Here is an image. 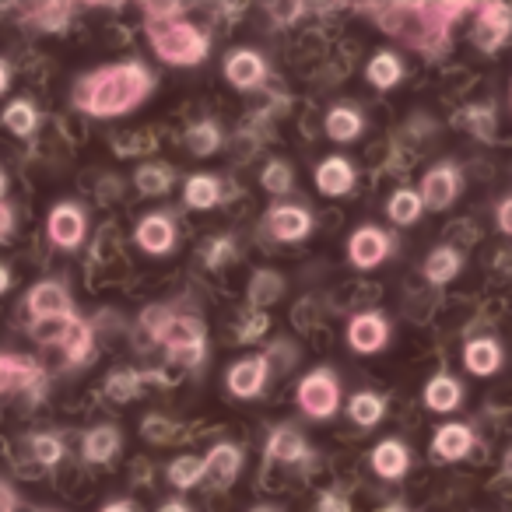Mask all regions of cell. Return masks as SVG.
<instances>
[{
  "instance_id": "7a4b0ae2",
  "label": "cell",
  "mask_w": 512,
  "mask_h": 512,
  "mask_svg": "<svg viewBox=\"0 0 512 512\" xmlns=\"http://www.w3.org/2000/svg\"><path fill=\"white\" fill-rule=\"evenodd\" d=\"M474 15L470 0H421V4H376L372 18L390 39H400L411 50L439 60L453 43V25Z\"/></svg>"
},
{
  "instance_id": "603a6c76",
  "label": "cell",
  "mask_w": 512,
  "mask_h": 512,
  "mask_svg": "<svg viewBox=\"0 0 512 512\" xmlns=\"http://www.w3.org/2000/svg\"><path fill=\"white\" fill-rule=\"evenodd\" d=\"M369 463L383 481H400V477H407V470H411V446H407L404 439H397V435L379 439L376 446H372Z\"/></svg>"
},
{
  "instance_id": "bcb514c9",
  "label": "cell",
  "mask_w": 512,
  "mask_h": 512,
  "mask_svg": "<svg viewBox=\"0 0 512 512\" xmlns=\"http://www.w3.org/2000/svg\"><path fill=\"white\" fill-rule=\"evenodd\" d=\"M144 22H169V18H186V4H144Z\"/></svg>"
},
{
  "instance_id": "ab89813d",
  "label": "cell",
  "mask_w": 512,
  "mask_h": 512,
  "mask_svg": "<svg viewBox=\"0 0 512 512\" xmlns=\"http://www.w3.org/2000/svg\"><path fill=\"white\" fill-rule=\"evenodd\" d=\"M165 481L172 484L176 491H190L197 488L200 481H204V463H200V456H176V460L165 467Z\"/></svg>"
},
{
  "instance_id": "60d3db41",
  "label": "cell",
  "mask_w": 512,
  "mask_h": 512,
  "mask_svg": "<svg viewBox=\"0 0 512 512\" xmlns=\"http://www.w3.org/2000/svg\"><path fill=\"white\" fill-rule=\"evenodd\" d=\"M179 435V425L172 418H165V414L151 411L141 418V439L151 442V446H169V442H176Z\"/></svg>"
},
{
  "instance_id": "91938a15",
  "label": "cell",
  "mask_w": 512,
  "mask_h": 512,
  "mask_svg": "<svg viewBox=\"0 0 512 512\" xmlns=\"http://www.w3.org/2000/svg\"><path fill=\"white\" fill-rule=\"evenodd\" d=\"M39 512H53V509H39Z\"/></svg>"
},
{
  "instance_id": "5bb4252c",
  "label": "cell",
  "mask_w": 512,
  "mask_h": 512,
  "mask_svg": "<svg viewBox=\"0 0 512 512\" xmlns=\"http://www.w3.org/2000/svg\"><path fill=\"white\" fill-rule=\"evenodd\" d=\"M221 74H225V81L235 92H256V88H264L271 67H267V57L260 50H253V46H235V50H228L225 60H221Z\"/></svg>"
},
{
  "instance_id": "30bf717a",
  "label": "cell",
  "mask_w": 512,
  "mask_h": 512,
  "mask_svg": "<svg viewBox=\"0 0 512 512\" xmlns=\"http://www.w3.org/2000/svg\"><path fill=\"white\" fill-rule=\"evenodd\" d=\"M460 193H463V172L456 162H435L418 183L421 207L435 214L449 211V207L460 200Z\"/></svg>"
},
{
  "instance_id": "ffe728a7",
  "label": "cell",
  "mask_w": 512,
  "mask_h": 512,
  "mask_svg": "<svg viewBox=\"0 0 512 512\" xmlns=\"http://www.w3.org/2000/svg\"><path fill=\"white\" fill-rule=\"evenodd\" d=\"M474 446H477L474 428L463 425V421H446V425H439L432 435V456L442 463L467 460V456L474 453Z\"/></svg>"
},
{
  "instance_id": "5b68a950",
  "label": "cell",
  "mask_w": 512,
  "mask_h": 512,
  "mask_svg": "<svg viewBox=\"0 0 512 512\" xmlns=\"http://www.w3.org/2000/svg\"><path fill=\"white\" fill-rule=\"evenodd\" d=\"M295 404L306 414L309 421H330L341 414L344 407V390H341V376H337L330 365L306 372L295 386Z\"/></svg>"
},
{
  "instance_id": "74e56055",
  "label": "cell",
  "mask_w": 512,
  "mask_h": 512,
  "mask_svg": "<svg viewBox=\"0 0 512 512\" xmlns=\"http://www.w3.org/2000/svg\"><path fill=\"white\" fill-rule=\"evenodd\" d=\"M25 446H29L32 460H36L39 467H46V470L60 467V463L67 460V446H64V439H60L57 432H32L29 439H25Z\"/></svg>"
},
{
  "instance_id": "d6a6232c",
  "label": "cell",
  "mask_w": 512,
  "mask_h": 512,
  "mask_svg": "<svg viewBox=\"0 0 512 512\" xmlns=\"http://www.w3.org/2000/svg\"><path fill=\"white\" fill-rule=\"evenodd\" d=\"M386 397L383 393H372V390H358L348 397V418L355 421L358 428H376L383 425L386 418Z\"/></svg>"
},
{
  "instance_id": "4fadbf2b",
  "label": "cell",
  "mask_w": 512,
  "mask_h": 512,
  "mask_svg": "<svg viewBox=\"0 0 512 512\" xmlns=\"http://www.w3.org/2000/svg\"><path fill=\"white\" fill-rule=\"evenodd\" d=\"M393 256V235L379 225H358L348 235V264L355 271H376Z\"/></svg>"
},
{
  "instance_id": "83f0119b",
  "label": "cell",
  "mask_w": 512,
  "mask_h": 512,
  "mask_svg": "<svg viewBox=\"0 0 512 512\" xmlns=\"http://www.w3.org/2000/svg\"><path fill=\"white\" fill-rule=\"evenodd\" d=\"M221 197H225V186H221L218 176H211V172H193V176H186L183 204L190 207V211H214V207L221 204Z\"/></svg>"
},
{
  "instance_id": "f5cc1de1",
  "label": "cell",
  "mask_w": 512,
  "mask_h": 512,
  "mask_svg": "<svg viewBox=\"0 0 512 512\" xmlns=\"http://www.w3.org/2000/svg\"><path fill=\"white\" fill-rule=\"evenodd\" d=\"M11 78H15V74H11V64L8 60H0V95L11 88Z\"/></svg>"
},
{
  "instance_id": "816d5d0a",
  "label": "cell",
  "mask_w": 512,
  "mask_h": 512,
  "mask_svg": "<svg viewBox=\"0 0 512 512\" xmlns=\"http://www.w3.org/2000/svg\"><path fill=\"white\" fill-rule=\"evenodd\" d=\"M155 512H193V505L186 502V498H165V502L158 505Z\"/></svg>"
},
{
  "instance_id": "c3c4849f",
  "label": "cell",
  "mask_w": 512,
  "mask_h": 512,
  "mask_svg": "<svg viewBox=\"0 0 512 512\" xmlns=\"http://www.w3.org/2000/svg\"><path fill=\"white\" fill-rule=\"evenodd\" d=\"M495 225H498V232H502V235L512 232V197L498 200V207H495Z\"/></svg>"
},
{
  "instance_id": "484cf974",
  "label": "cell",
  "mask_w": 512,
  "mask_h": 512,
  "mask_svg": "<svg viewBox=\"0 0 512 512\" xmlns=\"http://www.w3.org/2000/svg\"><path fill=\"white\" fill-rule=\"evenodd\" d=\"M407 74V64L397 50H376L365 64V81H369L376 92H390L404 81Z\"/></svg>"
},
{
  "instance_id": "7bdbcfd3",
  "label": "cell",
  "mask_w": 512,
  "mask_h": 512,
  "mask_svg": "<svg viewBox=\"0 0 512 512\" xmlns=\"http://www.w3.org/2000/svg\"><path fill=\"white\" fill-rule=\"evenodd\" d=\"M113 155H120V158H130V155H144V151H155L158 148V141H155V134L151 130H134V134H123V137H113Z\"/></svg>"
},
{
  "instance_id": "e575fe53",
  "label": "cell",
  "mask_w": 512,
  "mask_h": 512,
  "mask_svg": "<svg viewBox=\"0 0 512 512\" xmlns=\"http://www.w3.org/2000/svg\"><path fill=\"white\" fill-rule=\"evenodd\" d=\"M460 127L467 130L474 141H481V144H491L495 141V134H498V113H495V106L491 102H474V106H467L460 113Z\"/></svg>"
},
{
  "instance_id": "8d00e7d4",
  "label": "cell",
  "mask_w": 512,
  "mask_h": 512,
  "mask_svg": "<svg viewBox=\"0 0 512 512\" xmlns=\"http://www.w3.org/2000/svg\"><path fill=\"white\" fill-rule=\"evenodd\" d=\"M141 386H144V376L137 369H116L106 376L102 393H106L109 404H134V400L141 397Z\"/></svg>"
},
{
  "instance_id": "db71d44e",
  "label": "cell",
  "mask_w": 512,
  "mask_h": 512,
  "mask_svg": "<svg viewBox=\"0 0 512 512\" xmlns=\"http://www.w3.org/2000/svg\"><path fill=\"white\" fill-rule=\"evenodd\" d=\"M11 285H15V274H11V267L0 264V295H8Z\"/></svg>"
},
{
  "instance_id": "ee69618b",
  "label": "cell",
  "mask_w": 512,
  "mask_h": 512,
  "mask_svg": "<svg viewBox=\"0 0 512 512\" xmlns=\"http://www.w3.org/2000/svg\"><path fill=\"white\" fill-rule=\"evenodd\" d=\"M271 330V316L267 313H253V309H246L239 320V330H235V341L239 344H256L260 337Z\"/></svg>"
},
{
  "instance_id": "9f6ffc18",
  "label": "cell",
  "mask_w": 512,
  "mask_h": 512,
  "mask_svg": "<svg viewBox=\"0 0 512 512\" xmlns=\"http://www.w3.org/2000/svg\"><path fill=\"white\" fill-rule=\"evenodd\" d=\"M379 512H411V509H407L404 502H386V505H383V509H379Z\"/></svg>"
},
{
  "instance_id": "8fae6325",
  "label": "cell",
  "mask_w": 512,
  "mask_h": 512,
  "mask_svg": "<svg viewBox=\"0 0 512 512\" xmlns=\"http://www.w3.org/2000/svg\"><path fill=\"white\" fill-rule=\"evenodd\" d=\"M271 376H274L271 355H246L228 365L225 390L232 393L235 400H256V397H264V390L271 386Z\"/></svg>"
},
{
  "instance_id": "680465c9",
  "label": "cell",
  "mask_w": 512,
  "mask_h": 512,
  "mask_svg": "<svg viewBox=\"0 0 512 512\" xmlns=\"http://www.w3.org/2000/svg\"><path fill=\"white\" fill-rule=\"evenodd\" d=\"M249 512H281L278 505H256V509H249Z\"/></svg>"
},
{
  "instance_id": "f907efd6",
  "label": "cell",
  "mask_w": 512,
  "mask_h": 512,
  "mask_svg": "<svg viewBox=\"0 0 512 512\" xmlns=\"http://www.w3.org/2000/svg\"><path fill=\"white\" fill-rule=\"evenodd\" d=\"M99 512H141V509H137V502H130V498H109Z\"/></svg>"
},
{
  "instance_id": "f1b7e54d",
  "label": "cell",
  "mask_w": 512,
  "mask_h": 512,
  "mask_svg": "<svg viewBox=\"0 0 512 512\" xmlns=\"http://www.w3.org/2000/svg\"><path fill=\"white\" fill-rule=\"evenodd\" d=\"M285 299V274L271 271V267H264V271H256L253 278H249V288H246V302L253 313H267V309L274 306V302Z\"/></svg>"
},
{
  "instance_id": "836d02e7",
  "label": "cell",
  "mask_w": 512,
  "mask_h": 512,
  "mask_svg": "<svg viewBox=\"0 0 512 512\" xmlns=\"http://www.w3.org/2000/svg\"><path fill=\"white\" fill-rule=\"evenodd\" d=\"M421 214H425V207H421V197L414 186H400V190H393L390 200H386V218H390V225H397V228L418 225Z\"/></svg>"
},
{
  "instance_id": "e0dca14e",
  "label": "cell",
  "mask_w": 512,
  "mask_h": 512,
  "mask_svg": "<svg viewBox=\"0 0 512 512\" xmlns=\"http://www.w3.org/2000/svg\"><path fill=\"white\" fill-rule=\"evenodd\" d=\"M390 337H393L390 320L383 313H376V309L372 313H355L348 320V348L355 355H379V351H386Z\"/></svg>"
},
{
  "instance_id": "cb8c5ba5",
  "label": "cell",
  "mask_w": 512,
  "mask_h": 512,
  "mask_svg": "<svg viewBox=\"0 0 512 512\" xmlns=\"http://www.w3.org/2000/svg\"><path fill=\"white\" fill-rule=\"evenodd\" d=\"M323 130L334 144H355L365 134V116L355 102H334L323 116Z\"/></svg>"
},
{
  "instance_id": "3957f363",
  "label": "cell",
  "mask_w": 512,
  "mask_h": 512,
  "mask_svg": "<svg viewBox=\"0 0 512 512\" xmlns=\"http://www.w3.org/2000/svg\"><path fill=\"white\" fill-rule=\"evenodd\" d=\"M144 327L151 330V341L169 355V362L183 369H200L207 362V323L200 316L155 306L144 313Z\"/></svg>"
},
{
  "instance_id": "ba28073f",
  "label": "cell",
  "mask_w": 512,
  "mask_h": 512,
  "mask_svg": "<svg viewBox=\"0 0 512 512\" xmlns=\"http://www.w3.org/2000/svg\"><path fill=\"white\" fill-rule=\"evenodd\" d=\"M46 239H50L53 249H81L88 239V214L78 200H60V204L50 207L46 214Z\"/></svg>"
},
{
  "instance_id": "7c38bea8",
  "label": "cell",
  "mask_w": 512,
  "mask_h": 512,
  "mask_svg": "<svg viewBox=\"0 0 512 512\" xmlns=\"http://www.w3.org/2000/svg\"><path fill=\"white\" fill-rule=\"evenodd\" d=\"M25 313L32 316V323H53V320H67L74 316V295L64 281L50 278L39 281L25 292Z\"/></svg>"
},
{
  "instance_id": "b9f144b4",
  "label": "cell",
  "mask_w": 512,
  "mask_h": 512,
  "mask_svg": "<svg viewBox=\"0 0 512 512\" xmlns=\"http://www.w3.org/2000/svg\"><path fill=\"white\" fill-rule=\"evenodd\" d=\"M200 260H204L207 271H221L225 264L235 260V239L232 235H214L200 246Z\"/></svg>"
},
{
  "instance_id": "7dc6e473",
  "label": "cell",
  "mask_w": 512,
  "mask_h": 512,
  "mask_svg": "<svg viewBox=\"0 0 512 512\" xmlns=\"http://www.w3.org/2000/svg\"><path fill=\"white\" fill-rule=\"evenodd\" d=\"M316 512H355V509H351V498L348 495L327 488V491H320V498H316Z\"/></svg>"
},
{
  "instance_id": "2e32d148",
  "label": "cell",
  "mask_w": 512,
  "mask_h": 512,
  "mask_svg": "<svg viewBox=\"0 0 512 512\" xmlns=\"http://www.w3.org/2000/svg\"><path fill=\"white\" fill-rule=\"evenodd\" d=\"M200 463H204V484L225 491L239 481L242 467H246V449L239 442H214Z\"/></svg>"
},
{
  "instance_id": "ac0fdd59",
  "label": "cell",
  "mask_w": 512,
  "mask_h": 512,
  "mask_svg": "<svg viewBox=\"0 0 512 512\" xmlns=\"http://www.w3.org/2000/svg\"><path fill=\"white\" fill-rule=\"evenodd\" d=\"M264 453L271 463H285V467H306V463H313V446H309L306 435L292 425H274L271 432H267Z\"/></svg>"
},
{
  "instance_id": "4dcf8cb0",
  "label": "cell",
  "mask_w": 512,
  "mask_h": 512,
  "mask_svg": "<svg viewBox=\"0 0 512 512\" xmlns=\"http://www.w3.org/2000/svg\"><path fill=\"white\" fill-rule=\"evenodd\" d=\"M183 144L193 158H211V155H218L221 144H225V130H221L218 120H197L186 127Z\"/></svg>"
},
{
  "instance_id": "277c9868",
  "label": "cell",
  "mask_w": 512,
  "mask_h": 512,
  "mask_svg": "<svg viewBox=\"0 0 512 512\" xmlns=\"http://www.w3.org/2000/svg\"><path fill=\"white\" fill-rule=\"evenodd\" d=\"M144 36H148L151 53L169 67H200L211 57V32L186 22V18L148 22Z\"/></svg>"
},
{
  "instance_id": "52a82bcc",
  "label": "cell",
  "mask_w": 512,
  "mask_h": 512,
  "mask_svg": "<svg viewBox=\"0 0 512 512\" xmlns=\"http://www.w3.org/2000/svg\"><path fill=\"white\" fill-rule=\"evenodd\" d=\"M264 235L274 242H281V246H292V242H306L309 235H313L316 228V218L313 211H309L306 204H295V200H288V204H274L267 207L264 214Z\"/></svg>"
},
{
  "instance_id": "1f68e13d",
  "label": "cell",
  "mask_w": 512,
  "mask_h": 512,
  "mask_svg": "<svg viewBox=\"0 0 512 512\" xmlns=\"http://www.w3.org/2000/svg\"><path fill=\"white\" fill-rule=\"evenodd\" d=\"M0 123L11 130L15 137H36V130L43 127V109L36 106L32 99H15L4 106V113H0Z\"/></svg>"
},
{
  "instance_id": "6da1fadb",
  "label": "cell",
  "mask_w": 512,
  "mask_h": 512,
  "mask_svg": "<svg viewBox=\"0 0 512 512\" xmlns=\"http://www.w3.org/2000/svg\"><path fill=\"white\" fill-rule=\"evenodd\" d=\"M155 85L158 74L144 60H120L81 74L71 88V102L92 120H120L141 109L155 95Z\"/></svg>"
},
{
  "instance_id": "f546056e",
  "label": "cell",
  "mask_w": 512,
  "mask_h": 512,
  "mask_svg": "<svg viewBox=\"0 0 512 512\" xmlns=\"http://www.w3.org/2000/svg\"><path fill=\"white\" fill-rule=\"evenodd\" d=\"M176 183V169L169 162H158V158H144L134 169V186L141 197H165Z\"/></svg>"
},
{
  "instance_id": "f35d334b",
  "label": "cell",
  "mask_w": 512,
  "mask_h": 512,
  "mask_svg": "<svg viewBox=\"0 0 512 512\" xmlns=\"http://www.w3.org/2000/svg\"><path fill=\"white\" fill-rule=\"evenodd\" d=\"M260 186H264L271 197H285L295 190V165L288 158H271V162L260 169Z\"/></svg>"
},
{
  "instance_id": "7402d4cb",
  "label": "cell",
  "mask_w": 512,
  "mask_h": 512,
  "mask_svg": "<svg viewBox=\"0 0 512 512\" xmlns=\"http://www.w3.org/2000/svg\"><path fill=\"white\" fill-rule=\"evenodd\" d=\"M502 362H505V351L495 337H470L463 344V369L477 379H491L502 372Z\"/></svg>"
},
{
  "instance_id": "8992f818",
  "label": "cell",
  "mask_w": 512,
  "mask_h": 512,
  "mask_svg": "<svg viewBox=\"0 0 512 512\" xmlns=\"http://www.w3.org/2000/svg\"><path fill=\"white\" fill-rule=\"evenodd\" d=\"M32 337L39 344H53L60 348V355L71 365H85L95 358V330L88 320H81L78 313L67 316V320H53V323H32Z\"/></svg>"
},
{
  "instance_id": "d590c367",
  "label": "cell",
  "mask_w": 512,
  "mask_h": 512,
  "mask_svg": "<svg viewBox=\"0 0 512 512\" xmlns=\"http://www.w3.org/2000/svg\"><path fill=\"white\" fill-rule=\"evenodd\" d=\"M25 18H29V25L36 32H46V36H60V32L71 29L74 4H39V8H32Z\"/></svg>"
},
{
  "instance_id": "9a60e30c",
  "label": "cell",
  "mask_w": 512,
  "mask_h": 512,
  "mask_svg": "<svg viewBox=\"0 0 512 512\" xmlns=\"http://www.w3.org/2000/svg\"><path fill=\"white\" fill-rule=\"evenodd\" d=\"M134 242H137V249L148 256H169L179 242L176 218H172L169 211L144 214V218H137V225H134Z\"/></svg>"
},
{
  "instance_id": "d4e9b609",
  "label": "cell",
  "mask_w": 512,
  "mask_h": 512,
  "mask_svg": "<svg viewBox=\"0 0 512 512\" xmlns=\"http://www.w3.org/2000/svg\"><path fill=\"white\" fill-rule=\"evenodd\" d=\"M463 397H467V390H463V383L453 372H435L425 383V390H421L425 407L435 414H453L456 407H463Z\"/></svg>"
},
{
  "instance_id": "9c48e42d",
  "label": "cell",
  "mask_w": 512,
  "mask_h": 512,
  "mask_svg": "<svg viewBox=\"0 0 512 512\" xmlns=\"http://www.w3.org/2000/svg\"><path fill=\"white\" fill-rule=\"evenodd\" d=\"M474 29H470V39L474 46L484 53V57H495L505 43H509V32H512V11L509 4L502 0H484V4H474Z\"/></svg>"
},
{
  "instance_id": "44dd1931",
  "label": "cell",
  "mask_w": 512,
  "mask_h": 512,
  "mask_svg": "<svg viewBox=\"0 0 512 512\" xmlns=\"http://www.w3.org/2000/svg\"><path fill=\"white\" fill-rule=\"evenodd\" d=\"M123 449V432L116 425H95L81 435V460L88 467H106L120 456Z\"/></svg>"
},
{
  "instance_id": "6f0895ef",
  "label": "cell",
  "mask_w": 512,
  "mask_h": 512,
  "mask_svg": "<svg viewBox=\"0 0 512 512\" xmlns=\"http://www.w3.org/2000/svg\"><path fill=\"white\" fill-rule=\"evenodd\" d=\"M4 197H8V172L0 169V204H4Z\"/></svg>"
},
{
  "instance_id": "4316f807",
  "label": "cell",
  "mask_w": 512,
  "mask_h": 512,
  "mask_svg": "<svg viewBox=\"0 0 512 512\" xmlns=\"http://www.w3.org/2000/svg\"><path fill=\"white\" fill-rule=\"evenodd\" d=\"M460 271H463V253L456 246H449V242L435 246L432 253L425 256V264H421V274H425V281H428V285H435V288L456 281V274H460Z\"/></svg>"
},
{
  "instance_id": "f6af8a7d",
  "label": "cell",
  "mask_w": 512,
  "mask_h": 512,
  "mask_svg": "<svg viewBox=\"0 0 512 512\" xmlns=\"http://www.w3.org/2000/svg\"><path fill=\"white\" fill-rule=\"evenodd\" d=\"M267 15L274 18L278 29H288V25H295L306 15V4H299V0H292V4H267Z\"/></svg>"
},
{
  "instance_id": "681fc988",
  "label": "cell",
  "mask_w": 512,
  "mask_h": 512,
  "mask_svg": "<svg viewBox=\"0 0 512 512\" xmlns=\"http://www.w3.org/2000/svg\"><path fill=\"white\" fill-rule=\"evenodd\" d=\"M18 505H22V498H18V491L11 488L4 477H0V512H18Z\"/></svg>"
},
{
  "instance_id": "11a10c76",
  "label": "cell",
  "mask_w": 512,
  "mask_h": 512,
  "mask_svg": "<svg viewBox=\"0 0 512 512\" xmlns=\"http://www.w3.org/2000/svg\"><path fill=\"white\" fill-rule=\"evenodd\" d=\"M8 393V355L0 351V397Z\"/></svg>"
},
{
  "instance_id": "d6986e66",
  "label": "cell",
  "mask_w": 512,
  "mask_h": 512,
  "mask_svg": "<svg viewBox=\"0 0 512 512\" xmlns=\"http://www.w3.org/2000/svg\"><path fill=\"white\" fill-rule=\"evenodd\" d=\"M313 183H316V190H320L323 197L341 200V197H348V193L355 190L358 169H355V162H351V158H344V155H327V158H323V162L313 169Z\"/></svg>"
}]
</instances>
